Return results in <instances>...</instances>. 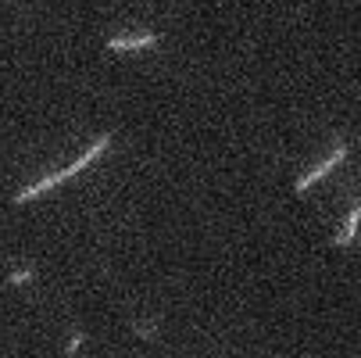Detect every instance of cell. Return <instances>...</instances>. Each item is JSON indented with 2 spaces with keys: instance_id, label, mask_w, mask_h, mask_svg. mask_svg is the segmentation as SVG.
<instances>
[{
  "instance_id": "obj_1",
  "label": "cell",
  "mask_w": 361,
  "mask_h": 358,
  "mask_svg": "<svg viewBox=\"0 0 361 358\" xmlns=\"http://www.w3.org/2000/svg\"><path fill=\"white\" fill-rule=\"evenodd\" d=\"M108 147H111V133H104V136H100L97 143H90V147L82 150V155H79V158H75V162H72L68 169H61V172H50V176H43V179H36L32 186H25V190H18V197H15V201H18V204H25V201H32L36 193H47V190H54L58 183H65V179H72V176H75L79 169H86L90 162H97V158H100V155H104V150H108Z\"/></svg>"
},
{
  "instance_id": "obj_2",
  "label": "cell",
  "mask_w": 361,
  "mask_h": 358,
  "mask_svg": "<svg viewBox=\"0 0 361 358\" xmlns=\"http://www.w3.org/2000/svg\"><path fill=\"white\" fill-rule=\"evenodd\" d=\"M343 158H347V143H343V140H336V147H333V155H329L326 162H319V165H315L312 172H304V176L297 179V190H307V186H312L315 179H322V176H326V172H329L333 165H340Z\"/></svg>"
},
{
  "instance_id": "obj_3",
  "label": "cell",
  "mask_w": 361,
  "mask_h": 358,
  "mask_svg": "<svg viewBox=\"0 0 361 358\" xmlns=\"http://www.w3.org/2000/svg\"><path fill=\"white\" fill-rule=\"evenodd\" d=\"M161 43V32H126V36H111L108 40V50H143V47H158Z\"/></svg>"
},
{
  "instance_id": "obj_4",
  "label": "cell",
  "mask_w": 361,
  "mask_h": 358,
  "mask_svg": "<svg viewBox=\"0 0 361 358\" xmlns=\"http://www.w3.org/2000/svg\"><path fill=\"white\" fill-rule=\"evenodd\" d=\"M136 333H140V337H158V326H150V323H136Z\"/></svg>"
},
{
  "instance_id": "obj_5",
  "label": "cell",
  "mask_w": 361,
  "mask_h": 358,
  "mask_svg": "<svg viewBox=\"0 0 361 358\" xmlns=\"http://www.w3.org/2000/svg\"><path fill=\"white\" fill-rule=\"evenodd\" d=\"M25 280H32V269H22V273L11 276V283H25Z\"/></svg>"
},
{
  "instance_id": "obj_6",
  "label": "cell",
  "mask_w": 361,
  "mask_h": 358,
  "mask_svg": "<svg viewBox=\"0 0 361 358\" xmlns=\"http://www.w3.org/2000/svg\"><path fill=\"white\" fill-rule=\"evenodd\" d=\"M79 344H82V333H75V337H72V344H68V354H75V351H79Z\"/></svg>"
}]
</instances>
